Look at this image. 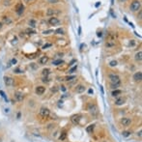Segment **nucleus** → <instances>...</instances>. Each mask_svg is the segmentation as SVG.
Instances as JSON below:
<instances>
[{"label": "nucleus", "mask_w": 142, "mask_h": 142, "mask_svg": "<svg viewBox=\"0 0 142 142\" xmlns=\"http://www.w3.org/2000/svg\"><path fill=\"white\" fill-rule=\"evenodd\" d=\"M87 110L93 117H97L99 114V109L95 103H89L87 104Z\"/></svg>", "instance_id": "f257e3e1"}, {"label": "nucleus", "mask_w": 142, "mask_h": 142, "mask_svg": "<svg viewBox=\"0 0 142 142\" xmlns=\"http://www.w3.org/2000/svg\"><path fill=\"white\" fill-rule=\"evenodd\" d=\"M62 14V11L57 8H48L46 12V15L47 17H57Z\"/></svg>", "instance_id": "f03ea898"}, {"label": "nucleus", "mask_w": 142, "mask_h": 142, "mask_svg": "<svg viewBox=\"0 0 142 142\" xmlns=\"http://www.w3.org/2000/svg\"><path fill=\"white\" fill-rule=\"evenodd\" d=\"M141 8V1L140 0H133V2L130 3L129 10L131 12H138L140 11Z\"/></svg>", "instance_id": "7ed1b4c3"}, {"label": "nucleus", "mask_w": 142, "mask_h": 142, "mask_svg": "<svg viewBox=\"0 0 142 142\" xmlns=\"http://www.w3.org/2000/svg\"><path fill=\"white\" fill-rule=\"evenodd\" d=\"M108 78L110 80V83H121V79L118 75L115 74H109Z\"/></svg>", "instance_id": "20e7f679"}, {"label": "nucleus", "mask_w": 142, "mask_h": 142, "mask_svg": "<svg viewBox=\"0 0 142 142\" xmlns=\"http://www.w3.org/2000/svg\"><path fill=\"white\" fill-rule=\"evenodd\" d=\"M24 5L21 3V2H18V3H17L16 4V6H15V11H16V13L17 14V15H21L23 12H24Z\"/></svg>", "instance_id": "39448f33"}, {"label": "nucleus", "mask_w": 142, "mask_h": 142, "mask_svg": "<svg viewBox=\"0 0 142 142\" xmlns=\"http://www.w3.org/2000/svg\"><path fill=\"white\" fill-rule=\"evenodd\" d=\"M47 22H48L49 25H52V26H56V25H59L61 23L60 19L58 17H50Z\"/></svg>", "instance_id": "423d86ee"}, {"label": "nucleus", "mask_w": 142, "mask_h": 142, "mask_svg": "<svg viewBox=\"0 0 142 142\" xmlns=\"http://www.w3.org/2000/svg\"><path fill=\"white\" fill-rule=\"evenodd\" d=\"M55 43H56V45H57L59 47H65V46H67L68 44H69V42H68L67 40H65V39H57Z\"/></svg>", "instance_id": "0eeeda50"}, {"label": "nucleus", "mask_w": 142, "mask_h": 142, "mask_svg": "<svg viewBox=\"0 0 142 142\" xmlns=\"http://www.w3.org/2000/svg\"><path fill=\"white\" fill-rule=\"evenodd\" d=\"M49 114H50V111H49L48 108H46V107H42V108H41L40 115L42 116L43 118H47L49 116Z\"/></svg>", "instance_id": "6e6552de"}, {"label": "nucleus", "mask_w": 142, "mask_h": 142, "mask_svg": "<svg viewBox=\"0 0 142 142\" xmlns=\"http://www.w3.org/2000/svg\"><path fill=\"white\" fill-rule=\"evenodd\" d=\"M4 82H5L6 86L11 87L13 85V83H14V79L11 76H9V75H5L4 76Z\"/></svg>", "instance_id": "1a4fd4ad"}, {"label": "nucleus", "mask_w": 142, "mask_h": 142, "mask_svg": "<svg viewBox=\"0 0 142 142\" xmlns=\"http://www.w3.org/2000/svg\"><path fill=\"white\" fill-rule=\"evenodd\" d=\"M48 60H49V58H48L47 55H42V56L39 58L38 62H39L40 65H46V64H47Z\"/></svg>", "instance_id": "9d476101"}, {"label": "nucleus", "mask_w": 142, "mask_h": 142, "mask_svg": "<svg viewBox=\"0 0 142 142\" xmlns=\"http://www.w3.org/2000/svg\"><path fill=\"white\" fill-rule=\"evenodd\" d=\"M14 98L17 103H20V101H22L24 100V95L22 93H20V92H16L14 94Z\"/></svg>", "instance_id": "9b49d317"}, {"label": "nucleus", "mask_w": 142, "mask_h": 142, "mask_svg": "<svg viewBox=\"0 0 142 142\" xmlns=\"http://www.w3.org/2000/svg\"><path fill=\"white\" fill-rule=\"evenodd\" d=\"M120 123L121 125H123L124 127H129L130 124H131V120L129 118H127V117H124L120 120Z\"/></svg>", "instance_id": "f8f14e48"}, {"label": "nucleus", "mask_w": 142, "mask_h": 142, "mask_svg": "<svg viewBox=\"0 0 142 142\" xmlns=\"http://www.w3.org/2000/svg\"><path fill=\"white\" fill-rule=\"evenodd\" d=\"M85 91H86V86L83 85V84H78L75 88V92L77 94H82V93L85 92Z\"/></svg>", "instance_id": "ddd939ff"}, {"label": "nucleus", "mask_w": 142, "mask_h": 142, "mask_svg": "<svg viewBox=\"0 0 142 142\" xmlns=\"http://www.w3.org/2000/svg\"><path fill=\"white\" fill-rule=\"evenodd\" d=\"M80 115L79 114H75L71 117V121H72V123L74 125H78L79 124V121H80Z\"/></svg>", "instance_id": "4468645a"}, {"label": "nucleus", "mask_w": 142, "mask_h": 142, "mask_svg": "<svg viewBox=\"0 0 142 142\" xmlns=\"http://www.w3.org/2000/svg\"><path fill=\"white\" fill-rule=\"evenodd\" d=\"M35 92H36L37 95H43V94L46 92V87H45V86H42V85L37 86L36 89H35Z\"/></svg>", "instance_id": "2eb2a0df"}, {"label": "nucleus", "mask_w": 142, "mask_h": 142, "mask_svg": "<svg viewBox=\"0 0 142 142\" xmlns=\"http://www.w3.org/2000/svg\"><path fill=\"white\" fill-rule=\"evenodd\" d=\"M125 101H126V99L123 98V97H117V99L115 100L114 101V104L116 105H123L125 104Z\"/></svg>", "instance_id": "dca6fc26"}, {"label": "nucleus", "mask_w": 142, "mask_h": 142, "mask_svg": "<svg viewBox=\"0 0 142 142\" xmlns=\"http://www.w3.org/2000/svg\"><path fill=\"white\" fill-rule=\"evenodd\" d=\"M134 80L135 81V82H140V81L142 80V73L140 72H136L134 75Z\"/></svg>", "instance_id": "f3484780"}, {"label": "nucleus", "mask_w": 142, "mask_h": 142, "mask_svg": "<svg viewBox=\"0 0 142 142\" xmlns=\"http://www.w3.org/2000/svg\"><path fill=\"white\" fill-rule=\"evenodd\" d=\"M2 22H3V24H7V25H9V24H11L12 22H13V19L10 17H7V16H4L3 17V18H2Z\"/></svg>", "instance_id": "a211bd4d"}, {"label": "nucleus", "mask_w": 142, "mask_h": 142, "mask_svg": "<svg viewBox=\"0 0 142 142\" xmlns=\"http://www.w3.org/2000/svg\"><path fill=\"white\" fill-rule=\"evenodd\" d=\"M115 45H116V42H115V40H108L107 42L105 43V46L106 47H108V48H111V47H113V46H115Z\"/></svg>", "instance_id": "6ab92c4d"}, {"label": "nucleus", "mask_w": 142, "mask_h": 142, "mask_svg": "<svg viewBox=\"0 0 142 142\" xmlns=\"http://www.w3.org/2000/svg\"><path fill=\"white\" fill-rule=\"evenodd\" d=\"M15 1H16V0H2V4L5 7H9V6L13 5L15 3Z\"/></svg>", "instance_id": "aec40b11"}, {"label": "nucleus", "mask_w": 142, "mask_h": 142, "mask_svg": "<svg viewBox=\"0 0 142 142\" xmlns=\"http://www.w3.org/2000/svg\"><path fill=\"white\" fill-rule=\"evenodd\" d=\"M134 59H135L136 62H141V60H142V51H141V50H139L138 52L135 53Z\"/></svg>", "instance_id": "412c9836"}, {"label": "nucleus", "mask_w": 142, "mask_h": 142, "mask_svg": "<svg viewBox=\"0 0 142 142\" xmlns=\"http://www.w3.org/2000/svg\"><path fill=\"white\" fill-rule=\"evenodd\" d=\"M122 94V90H119V89H115V90H113L112 91V93H111V95H112V97H119L120 95Z\"/></svg>", "instance_id": "4be33fe9"}, {"label": "nucleus", "mask_w": 142, "mask_h": 142, "mask_svg": "<svg viewBox=\"0 0 142 142\" xmlns=\"http://www.w3.org/2000/svg\"><path fill=\"white\" fill-rule=\"evenodd\" d=\"M54 33L56 35H64L66 33V30L64 28H58V29H56L54 31Z\"/></svg>", "instance_id": "5701e85b"}, {"label": "nucleus", "mask_w": 142, "mask_h": 142, "mask_svg": "<svg viewBox=\"0 0 142 142\" xmlns=\"http://www.w3.org/2000/svg\"><path fill=\"white\" fill-rule=\"evenodd\" d=\"M25 32H26V34H28V35H33V34H36V31H35V29L34 28H27L26 30H25Z\"/></svg>", "instance_id": "b1692460"}, {"label": "nucleus", "mask_w": 142, "mask_h": 142, "mask_svg": "<svg viewBox=\"0 0 142 142\" xmlns=\"http://www.w3.org/2000/svg\"><path fill=\"white\" fill-rule=\"evenodd\" d=\"M28 23H29V25H30V27H31V28H35L37 26V22H36L35 19H30Z\"/></svg>", "instance_id": "393cba45"}, {"label": "nucleus", "mask_w": 142, "mask_h": 142, "mask_svg": "<svg viewBox=\"0 0 142 142\" xmlns=\"http://www.w3.org/2000/svg\"><path fill=\"white\" fill-rule=\"evenodd\" d=\"M75 78H76V76H75V75H68V76H66V77H65V80H66V81H68V82H70V81L75 80Z\"/></svg>", "instance_id": "a878e982"}, {"label": "nucleus", "mask_w": 142, "mask_h": 142, "mask_svg": "<svg viewBox=\"0 0 142 142\" xmlns=\"http://www.w3.org/2000/svg\"><path fill=\"white\" fill-rule=\"evenodd\" d=\"M66 137H67V133H66V131H62V133L60 134L59 139H60V140H65Z\"/></svg>", "instance_id": "bb28decb"}, {"label": "nucleus", "mask_w": 142, "mask_h": 142, "mask_svg": "<svg viewBox=\"0 0 142 142\" xmlns=\"http://www.w3.org/2000/svg\"><path fill=\"white\" fill-rule=\"evenodd\" d=\"M50 74V70L49 69H44L43 70V73H42V75H44V76H46V77H47V75Z\"/></svg>", "instance_id": "cd10ccee"}, {"label": "nucleus", "mask_w": 142, "mask_h": 142, "mask_svg": "<svg viewBox=\"0 0 142 142\" xmlns=\"http://www.w3.org/2000/svg\"><path fill=\"white\" fill-rule=\"evenodd\" d=\"M54 31H53V30L52 29H49V30H44V31H43V35H50V34H52Z\"/></svg>", "instance_id": "c85d7f7f"}, {"label": "nucleus", "mask_w": 142, "mask_h": 142, "mask_svg": "<svg viewBox=\"0 0 142 142\" xmlns=\"http://www.w3.org/2000/svg\"><path fill=\"white\" fill-rule=\"evenodd\" d=\"M122 135H123L124 137H129L130 135V131L129 130H124L122 131Z\"/></svg>", "instance_id": "c756f323"}, {"label": "nucleus", "mask_w": 142, "mask_h": 142, "mask_svg": "<svg viewBox=\"0 0 142 142\" xmlns=\"http://www.w3.org/2000/svg\"><path fill=\"white\" fill-rule=\"evenodd\" d=\"M94 125H90V126H88L87 128H86V130H87V133H89V134H91L92 133V130L94 129Z\"/></svg>", "instance_id": "7c9ffc66"}, {"label": "nucleus", "mask_w": 142, "mask_h": 142, "mask_svg": "<svg viewBox=\"0 0 142 142\" xmlns=\"http://www.w3.org/2000/svg\"><path fill=\"white\" fill-rule=\"evenodd\" d=\"M116 66H117V61L116 60H112V61L109 62V67L113 68V67H116Z\"/></svg>", "instance_id": "2f4dec72"}, {"label": "nucleus", "mask_w": 142, "mask_h": 142, "mask_svg": "<svg viewBox=\"0 0 142 142\" xmlns=\"http://www.w3.org/2000/svg\"><path fill=\"white\" fill-rule=\"evenodd\" d=\"M120 84L121 83H111L110 86H111V88H112L113 90H115V89H118V87L120 86Z\"/></svg>", "instance_id": "473e14b6"}, {"label": "nucleus", "mask_w": 142, "mask_h": 142, "mask_svg": "<svg viewBox=\"0 0 142 142\" xmlns=\"http://www.w3.org/2000/svg\"><path fill=\"white\" fill-rule=\"evenodd\" d=\"M61 63H63V61H62V60H54L53 62H52V65H54V66H58V65H60Z\"/></svg>", "instance_id": "72a5a7b5"}, {"label": "nucleus", "mask_w": 142, "mask_h": 142, "mask_svg": "<svg viewBox=\"0 0 142 142\" xmlns=\"http://www.w3.org/2000/svg\"><path fill=\"white\" fill-rule=\"evenodd\" d=\"M76 70H77V66H75V67H73V68H71V69L69 70V74H74Z\"/></svg>", "instance_id": "f704fd0d"}, {"label": "nucleus", "mask_w": 142, "mask_h": 142, "mask_svg": "<svg viewBox=\"0 0 142 142\" xmlns=\"http://www.w3.org/2000/svg\"><path fill=\"white\" fill-rule=\"evenodd\" d=\"M15 73H16V74H21V73H23V71L20 69V68H17V69L15 70Z\"/></svg>", "instance_id": "c9c22d12"}, {"label": "nucleus", "mask_w": 142, "mask_h": 142, "mask_svg": "<svg viewBox=\"0 0 142 142\" xmlns=\"http://www.w3.org/2000/svg\"><path fill=\"white\" fill-rule=\"evenodd\" d=\"M135 44H136V43H135V41H134V40H131L130 42H129V46H134Z\"/></svg>", "instance_id": "e433bc0d"}, {"label": "nucleus", "mask_w": 142, "mask_h": 142, "mask_svg": "<svg viewBox=\"0 0 142 142\" xmlns=\"http://www.w3.org/2000/svg\"><path fill=\"white\" fill-rule=\"evenodd\" d=\"M50 46H52V45H51V44H46V45L43 46V48H44V49H46V48H47V47H50Z\"/></svg>", "instance_id": "4c0bfd02"}, {"label": "nucleus", "mask_w": 142, "mask_h": 142, "mask_svg": "<svg viewBox=\"0 0 142 142\" xmlns=\"http://www.w3.org/2000/svg\"><path fill=\"white\" fill-rule=\"evenodd\" d=\"M17 59H15V58H13V59L11 60V63H12V65H15V64H17Z\"/></svg>", "instance_id": "58836bf2"}, {"label": "nucleus", "mask_w": 142, "mask_h": 142, "mask_svg": "<svg viewBox=\"0 0 142 142\" xmlns=\"http://www.w3.org/2000/svg\"><path fill=\"white\" fill-rule=\"evenodd\" d=\"M0 94H1V96H2V97H3V98L6 100H7V98H6V96H5V93L3 92V91H0Z\"/></svg>", "instance_id": "ea45409f"}, {"label": "nucleus", "mask_w": 142, "mask_h": 142, "mask_svg": "<svg viewBox=\"0 0 142 142\" xmlns=\"http://www.w3.org/2000/svg\"><path fill=\"white\" fill-rule=\"evenodd\" d=\"M60 90H62L63 92H65V91H66L67 89H66V87H65V86H63V85H61V86H60Z\"/></svg>", "instance_id": "a19ab883"}, {"label": "nucleus", "mask_w": 142, "mask_h": 142, "mask_svg": "<svg viewBox=\"0 0 142 142\" xmlns=\"http://www.w3.org/2000/svg\"><path fill=\"white\" fill-rule=\"evenodd\" d=\"M34 1H35V0H24V2H25V3H28V4H29V3H32V2H34Z\"/></svg>", "instance_id": "79ce46f5"}, {"label": "nucleus", "mask_w": 142, "mask_h": 142, "mask_svg": "<svg viewBox=\"0 0 142 142\" xmlns=\"http://www.w3.org/2000/svg\"><path fill=\"white\" fill-rule=\"evenodd\" d=\"M141 15H142V12H141V11H139V15L137 16V17L139 18V20H141Z\"/></svg>", "instance_id": "37998d69"}, {"label": "nucleus", "mask_w": 142, "mask_h": 142, "mask_svg": "<svg viewBox=\"0 0 142 142\" xmlns=\"http://www.w3.org/2000/svg\"><path fill=\"white\" fill-rule=\"evenodd\" d=\"M3 25H4V24H3V22H2V21H0V30H1V29H2V27H3Z\"/></svg>", "instance_id": "c03bdc74"}, {"label": "nucleus", "mask_w": 142, "mask_h": 142, "mask_svg": "<svg viewBox=\"0 0 142 142\" xmlns=\"http://www.w3.org/2000/svg\"><path fill=\"white\" fill-rule=\"evenodd\" d=\"M141 133H142V131H141V129H140V130H139V133H137V136L141 137Z\"/></svg>", "instance_id": "a18cd8bd"}, {"label": "nucleus", "mask_w": 142, "mask_h": 142, "mask_svg": "<svg viewBox=\"0 0 142 142\" xmlns=\"http://www.w3.org/2000/svg\"><path fill=\"white\" fill-rule=\"evenodd\" d=\"M5 112H6V113H9V112H10V109H9V108H5Z\"/></svg>", "instance_id": "49530a36"}, {"label": "nucleus", "mask_w": 142, "mask_h": 142, "mask_svg": "<svg viewBox=\"0 0 142 142\" xmlns=\"http://www.w3.org/2000/svg\"><path fill=\"white\" fill-rule=\"evenodd\" d=\"M91 93L93 94V90H92V89H90V90H89V94H91Z\"/></svg>", "instance_id": "de8ad7c7"}, {"label": "nucleus", "mask_w": 142, "mask_h": 142, "mask_svg": "<svg viewBox=\"0 0 142 142\" xmlns=\"http://www.w3.org/2000/svg\"><path fill=\"white\" fill-rule=\"evenodd\" d=\"M119 1H120V2H126L127 0H119Z\"/></svg>", "instance_id": "09e8293b"}, {"label": "nucleus", "mask_w": 142, "mask_h": 142, "mask_svg": "<svg viewBox=\"0 0 142 142\" xmlns=\"http://www.w3.org/2000/svg\"><path fill=\"white\" fill-rule=\"evenodd\" d=\"M98 36H99V37H100V36H101V33H100H100H98Z\"/></svg>", "instance_id": "8fccbe9b"}, {"label": "nucleus", "mask_w": 142, "mask_h": 142, "mask_svg": "<svg viewBox=\"0 0 142 142\" xmlns=\"http://www.w3.org/2000/svg\"><path fill=\"white\" fill-rule=\"evenodd\" d=\"M0 142H1V138H0Z\"/></svg>", "instance_id": "3c124183"}, {"label": "nucleus", "mask_w": 142, "mask_h": 142, "mask_svg": "<svg viewBox=\"0 0 142 142\" xmlns=\"http://www.w3.org/2000/svg\"><path fill=\"white\" fill-rule=\"evenodd\" d=\"M103 142H107V141H103Z\"/></svg>", "instance_id": "603ef678"}]
</instances>
